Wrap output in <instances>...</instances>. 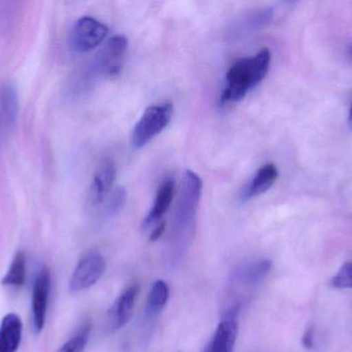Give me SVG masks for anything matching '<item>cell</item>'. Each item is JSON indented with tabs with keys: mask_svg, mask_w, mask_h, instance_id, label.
<instances>
[{
	"mask_svg": "<svg viewBox=\"0 0 352 352\" xmlns=\"http://www.w3.org/2000/svg\"><path fill=\"white\" fill-rule=\"evenodd\" d=\"M270 63L271 53L268 49H262L256 55L236 61L226 74L225 87L221 95V105L243 99L266 78Z\"/></svg>",
	"mask_w": 352,
	"mask_h": 352,
	"instance_id": "obj_1",
	"label": "cell"
},
{
	"mask_svg": "<svg viewBox=\"0 0 352 352\" xmlns=\"http://www.w3.org/2000/svg\"><path fill=\"white\" fill-rule=\"evenodd\" d=\"M202 196V180L192 171H186L173 214V231L176 237L190 236Z\"/></svg>",
	"mask_w": 352,
	"mask_h": 352,
	"instance_id": "obj_2",
	"label": "cell"
},
{
	"mask_svg": "<svg viewBox=\"0 0 352 352\" xmlns=\"http://www.w3.org/2000/svg\"><path fill=\"white\" fill-rule=\"evenodd\" d=\"M173 116V105L171 103L148 107L142 114L132 132L131 142L134 148H142L153 138H156L168 126Z\"/></svg>",
	"mask_w": 352,
	"mask_h": 352,
	"instance_id": "obj_3",
	"label": "cell"
},
{
	"mask_svg": "<svg viewBox=\"0 0 352 352\" xmlns=\"http://www.w3.org/2000/svg\"><path fill=\"white\" fill-rule=\"evenodd\" d=\"M109 34L107 25L90 16L78 19L69 34L70 51L76 54L90 52L101 45Z\"/></svg>",
	"mask_w": 352,
	"mask_h": 352,
	"instance_id": "obj_4",
	"label": "cell"
},
{
	"mask_svg": "<svg viewBox=\"0 0 352 352\" xmlns=\"http://www.w3.org/2000/svg\"><path fill=\"white\" fill-rule=\"evenodd\" d=\"M107 269L104 256L97 249L89 250L78 260L69 281V291L80 293L96 284Z\"/></svg>",
	"mask_w": 352,
	"mask_h": 352,
	"instance_id": "obj_5",
	"label": "cell"
},
{
	"mask_svg": "<svg viewBox=\"0 0 352 352\" xmlns=\"http://www.w3.org/2000/svg\"><path fill=\"white\" fill-rule=\"evenodd\" d=\"M240 304L228 309L204 352H233L239 331Z\"/></svg>",
	"mask_w": 352,
	"mask_h": 352,
	"instance_id": "obj_6",
	"label": "cell"
},
{
	"mask_svg": "<svg viewBox=\"0 0 352 352\" xmlns=\"http://www.w3.org/2000/svg\"><path fill=\"white\" fill-rule=\"evenodd\" d=\"M128 49V39L124 35L111 37L97 57L96 70L107 78L119 76Z\"/></svg>",
	"mask_w": 352,
	"mask_h": 352,
	"instance_id": "obj_7",
	"label": "cell"
},
{
	"mask_svg": "<svg viewBox=\"0 0 352 352\" xmlns=\"http://www.w3.org/2000/svg\"><path fill=\"white\" fill-rule=\"evenodd\" d=\"M51 291V273L45 267L41 268L35 277L31 300V313H32L33 330L39 334L45 328L47 320V303Z\"/></svg>",
	"mask_w": 352,
	"mask_h": 352,
	"instance_id": "obj_8",
	"label": "cell"
},
{
	"mask_svg": "<svg viewBox=\"0 0 352 352\" xmlns=\"http://www.w3.org/2000/svg\"><path fill=\"white\" fill-rule=\"evenodd\" d=\"M138 296H140V287L138 284H133L126 289L116 300L107 313V328L109 332H117L129 322L133 314Z\"/></svg>",
	"mask_w": 352,
	"mask_h": 352,
	"instance_id": "obj_9",
	"label": "cell"
},
{
	"mask_svg": "<svg viewBox=\"0 0 352 352\" xmlns=\"http://www.w3.org/2000/svg\"><path fill=\"white\" fill-rule=\"evenodd\" d=\"M116 178H117V169L115 163L111 159H104L95 172L91 182L88 196L91 206H99L107 200L109 192L113 189Z\"/></svg>",
	"mask_w": 352,
	"mask_h": 352,
	"instance_id": "obj_10",
	"label": "cell"
},
{
	"mask_svg": "<svg viewBox=\"0 0 352 352\" xmlns=\"http://www.w3.org/2000/svg\"><path fill=\"white\" fill-rule=\"evenodd\" d=\"M175 194V181L173 177H167L161 182L157 191L153 208L148 212V216L144 218L142 227L148 229L154 227L166 214L168 209L173 204Z\"/></svg>",
	"mask_w": 352,
	"mask_h": 352,
	"instance_id": "obj_11",
	"label": "cell"
},
{
	"mask_svg": "<svg viewBox=\"0 0 352 352\" xmlns=\"http://www.w3.org/2000/svg\"><path fill=\"white\" fill-rule=\"evenodd\" d=\"M23 324L20 316L8 313L0 324V352H16L22 341Z\"/></svg>",
	"mask_w": 352,
	"mask_h": 352,
	"instance_id": "obj_12",
	"label": "cell"
},
{
	"mask_svg": "<svg viewBox=\"0 0 352 352\" xmlns=\"http://www.w3.org/2000/svg\"><path fill=\"white\" fill-rule=\"evenodd\" d=\"M277 178H278V171L273 163H267V165H263L256 172L252 181L244 188L243 192L241 194L242 202L252 200V198L268 191L276 181Z\"/></svg>",
	"mask_w": 352,
	"mask_h": 352,
	"instance_id": "obj_13",
	"label": "cell"
},
{
	"mask_svg": "<svg viewBox=\"0 0 352 352\" xmlns=\"http://www.w3.org/2000/svg\"><path fill=\"white\" fill-rule=\"evenodd\" d=\"M19 112V97L14 85H4L0 90V118L4 130H10L16 124Z\"/></svg>",
	"mask_w": 352,
	"mask_h": 352,
	"instance_id": "obj_14",
	"label": "cell"
},
{
	"mask_svg": "<svg viewBox=\"0 0 352 352\" xmlns=\"http://www.w3.org/2000/svg\"><path fill=\"white\" fill-rule=\"evenodd\" d=\"M272 268V262L270 260H261L252 264L245 265L237 271L236 278L240 283L246 287H254L258 284Z\"/></svg>",
	"mask_w": 352,
	"mask_h": 352,
	"instance_id": "obj_15",
	"label": "cell"
},
{
	"mask_svg": "<svg viewBox=\"0 0 352 352\" xmlns=\"http://www.w3.org/2000/svg\"><path fill=\"white\" fill-rule=\"evenodd\" d=\"M169 295L170 291H169L168 284L165 281L157 280L153 284L148 298L146 311L148 315H158L168 303Z\"/></svg>",
	"mask_w": 352,
	"mask_h": 352,
	"instance_id": "obj_16",
	"label": "cell"
},
{
	"mask_svg": "<svg viewBox=\"0 0 352 352\" xmlns=\"http://www.w3.org/2000/svg\"><path fill=\"white\" fill-rule=\"evenodd\" d=\"M92 320L90 318L85 320L76 332L70 337L69 340L62 345L58 352H85L92 332Z\"/></svg>",
	"mask_w": 352,
	"mask_h": 352,
	"instance_id": "obj_17",
	"label": "cell"
},
{
	"mask_svg": "<svg viewBox=\"0 0 352 352\" xmlns=\"http://www.w3.org/2000/svg\"><path fill=\"white\" fill-rule=\"evenodd\" d=\"M26 279V258L22 251L14 254V260L1 283L4 287H18L24 284Z\"/></svg>",
	"mask_w": 352,
	"mask_h": 352,
	"instance_id": "obj_18",
	"label": "cell"
},
{
	"mask_svg": "<svg viewBox=\"0 0 352 352\" xmlns=\"http://www.w3.org/2000/svg\"><path fill=\"white\" fill-rule=\"evenodd\" d=\"M127 198V192L123 187L117 188L107 198L104 206V215L107 217L116 216L123 209Z\"/></svg>",
	"mask_w": 352,
	"mask_h": 352,
	"instance_id": "obj_19",
	"label": "cell"
},
{
	"mask_svg": "<svg viewBox=\"0 0 352 352\" xmlns=\"http://www.w3.org/2000/svg\"><path fill=\"white\" fill-rule=\"evenodd\" d=\"M273 19V10L271 8H265L258 12L252 14L248 20L245 21V25L248 30H258L267 26Z\"/></svg>",
	"mask_w": 352,
	"mask_h": 352,
	"instance_id": "obj_20",
	"label": "cell"
},
{
	"mask_svg": "<svg viewBox=\"0 0 352 352\" xmlns=\"http://www.w3.org/2000/svg\"><path fill=\"white\" fill-rule=\"evenodd\" d=\"M331 285L337 289H352V262H347L341 267L339 272L333 277Z\"/></svg>",
	"mask_w": 352,
	"mask_h": 352,
	"instance_id": "obj_21",
	"label": "cell"
},
{
	"mask_svg": "<svg viewBox=\"0 0 352 352\" xmlns=\"http://www.w3.org/2000/svg\"><path fill=\"white\" fill-rule=\"evenodd\" d=\"M302 344L307 351H311L314 345V329L309 328L304 333L303 338H302Z\"/></svg>",
	"mask_w": 352,
	"mask_h": 352,
	"instance_id": "obj_22",
	"label": "cell"
},
{
	"mask_svg": "<svg viewBox=\"0 0 352 352\" xmlns=\"http://www.w3.org/2000/svg\"><path fill=\"white\" fill-rule=\"evenodd\" d=\"M165 229H166V223L161 222L160 225H157L155 227L154 231H152L150 236L151 242H156L162 237L164 234Z\"/></svg>",
	"mask_w": 352,
	"mask_h": 352,
	"instance_id": "obj_23",
	"label": "cell"
},
{
	"mask_svg": "<svg viewBox=\"0 0 352 352\" xmlns=\"http://www.w3.org/2000/svg\"><path fill=\"white\" fill-rule=\"evenodd\" d=\"M349 125H351V127L352 130V105L351 107V110H349Z\"/></svg>",
	"mask_w": 352,
	"mask_h": 352,
	"instance_id": "obj_24",
	"label": "cell"
}]
</instances>
